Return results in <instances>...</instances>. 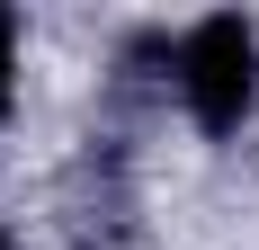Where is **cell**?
Returning a JSON list of instances; mask_svg holds the SVG:
<instances>
[{"mask_svg": "<svg viewBox=\"0 0 259 250\" xmlns=\"http://www.w3.org/2000/svg\"><path fill=\"white\" fill-rule=\"evenodd\" d=\"M0 250H18V241H9V232H0Z\"/></svg>", "mask_w": 259, "mask_h": 250, "instance_id": "3957f363", "label": "cell"}, {"mask_svg": "<svg viewBox=\"0 0 259 250\" xmlns=\"http://www.w3.org/2000/svg\"><path fill=\"white\" fill-rule=\"evenodd\" d=\"M18 107V9H0V116Z\"/></svg>", "mask_w": 259, "mask_h": 250, "instance_id": "7a4b0ae2", "label": "cell"}, {"mask_svg": "<svg viewBox=\"0 0 259 250\" xmlns=\"http://www.w3.org/2000/svg\"><path fill=\"white\" fill-rule=\"evenodd\" d=\"M170 80H179V107L197 116V134H241L259 107V27L241 9H214L170 45Z\"/></svg>", "mask_w": 259, "mask_h": 250, "instance_id": "6da1fadb", "label": "cell"}]
</instances>
